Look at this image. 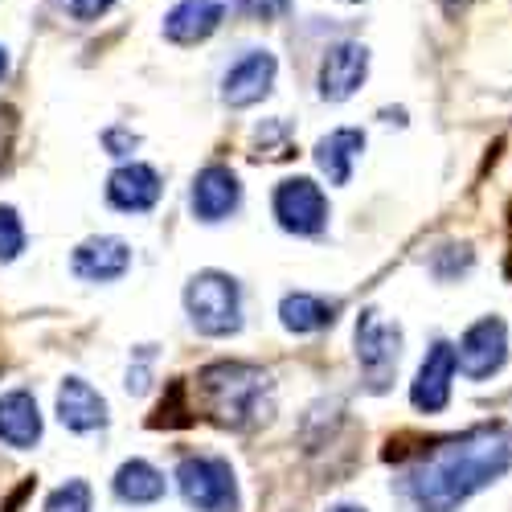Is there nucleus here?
<instances>
[{
  "instance_id": "obj_1",
  "label": "nucleus",
  "mask_w": 512,
  "mask_h": 512,
  "mask_svg": "<svg viewBox=\"0 0 512 512\" xmlns=\"http://www.w3.org/2000/svg\"><path fill=\"white\" fill-rule=\"evenodd\" d=\"M512 467V439L504 426H476L459 439L426 447L406 472V492L418 512H455Z\"/></svg>"
},
{
  "instance_id": "obj_2",
  "label": "nucleus",
  "mask_w": 512,
  "mask_h": 512,
  "mask_svg": "<svg viewBox=\"0 0 512 512\" xmlns=\"http://www.w3.org/2000/svg\"><path fill=\"white\" fill-rule=\"evenodd\" d=\"M193 414L226 431H259L275 414V381L246 361H213L193 377Z\"/></svg>"
},
{
  "instance_id": "obj_3",
  "label": "nucleus",
  "mask_w": 512,
  "mask_h": 512,
  "mask_svg": "<svg viewBox=\"0 0 512 512\" xmlns=\"http://www.w3.org/2000/svg\"><path fill=\"white\" fill-rule=\"evenodd\" d=\"M185 312L201 336H234L242 328V291L226 271H201L185 287Z\"/></svg>"
},
{
  "instance_id": "obj_4",
  "label": "nucleus",
  "mask_w": 512,
  "mask_h": 512,
  "mask_svg": "<svg viewBox=\"0 0 512 512\" xmlns=\"http://www.w3.org/2000/svg\"><path fill=\"white\" fill-rule=\"evenodd\" d=\"M177 488L197 512H238V480L222 455H189L177 467Z\"/></svg>"
},
{
  "instance_id": "obj_5",
  "label": "nucleus",
  "mask_w": 512,
  "mask_h": 512,
  "mask_svg": "<svg viewBox=\"0 0 512 512\" xmlns=\"http://www.w3.org/2000/svg\"><path fill=\"white\" fill-rule=\"evenodd\" d=\"M402 357V328L386 324L373 308L357 320V365L369 381V390H386Z\"/></svg>"
},
{
  "instance_id": "obj_6",
  "label": "nucleus",
  "mask_w": 512,
  "mask_h": 512,
  "mask_svg": "<svg viewBox=\"0 0 512 512\" xmlns=\"http://www.w3.org/2000/svg\"><path fill=\"white\" fill-rule=\"evenodd\" d=\"M275 218L287 234H320L328 226V197L312 177H287L275 189Z\"/></svg>"
},
{
  "instance_id": "obj_7",
  "label": "nucleus",
  "mask_w": 512,
  "mask_h": 512,
  "mask_svg": "<svg viewBox=\"0 0 512 512\" xmlns=\"http://www.w3.org/2000/svg\"><path fill=\"white\" fill-rule=\"evenodd\" d=\"M455 357H459V369L472 377V381L492 377L504 365V357H508V328H504V320L500 316H488V320L472 324V328L463 332Z\"/></svg>"
},
{
  "instance_id": "obj_8",
  "label": "nucleus",
  "mask_w": 512,
  "mask_h": 512,
  "mask_svg": "<svg viewBox=\"0 0 512 512\" xmlns=\"http://www.w3.org/2000/svg\"><path fill=\"white\" fill-rule=\"evenodd\" d=\"M455 369H459L455 349L447 345V340H435L431 353L422 357V365H418L414 381H410V402H414L422 414H439V410H447Z\"/></svg>"
},
{
  "instance_id": "obj_9",
  "label": "nucleus",
  "mask_w": 512,
  "mask_h": 512,
  "mask_svg": "<svg viewBox=\"0 0 512 512\" xmlns=\"http://www.w3.org/2000/svg\"><path fill=\"white\" fill-rule=\"evenodd\" d=\"M365 74H369V50L361 41H340L320 62V99H328V103L353 99Z\"/></svg>"
},
{
  "instance_id": "obj_10",
  "label": "nucleus",
  "mask_w": 512,
  "mask_h": 512,
  "mask_svg": "<svg viewBox=\"0 0 512 512\" xmlns=\"http://www.w3.org/2000/svg\"><path fill=\"white\" fill-rule=\"evenodd\" d=\"M242 201V185L238 177L230 173L226 164H209L193 177V193H189V205H193V218L213 226V222H226L230 213L238 209Z\"/></svg>"
},
{
  "instance_id": "obj_11",
  "label": "nucleus",
  "mask_w": 512,
  "mask_h": 512,
  "mask_svg": "<svg viewBox=\"0 0 512 512\" xmlns=\"http://www.w3.org/2000/svg\"><path fill=\"white\" fill-rule=\"evenodd\" d=\"M74 275L87 279V283H115L127 275V267H132V246H127L123 238L115 234H99V238H87L74 259H70Z\"/></svg>"
},
{
  "instance_id": "obj_12",
  "label": "nucleus",
  "mask_w": 512,
  "mask_h": 512,
  "mask_svg": "<svg viewBox=\"0 0 512 512\" xmlns=\"http://www.w3.org/2000/svg\"><path fill=\"white\" fill-rule=\"evenodd\" d=\"M275 54H267V50H254V54H246L238 66H230V74H226V82H222V99H226V107H254V103H263L267 95H271V87H275Z\"/></svg>"
},
{
  "instance_id": "obj_13",
  "label": "nucleus",
  "mask_w": 512,
  "mask_h": 512,
  "mask_svg": "<svg viewBox=\"0 0 512 512\" xmlns=\"http://www.w3.org/2000/svg\"><path fill=\"white\" fill-rule=\"evenodd\" d=\"M58 418H62L66 431L87 435V431L107 426V402H103V394L91 386V381L66 377L58 386Z\"/></svg>"
},
{
  "instance_id": "obj_14",
  "label": "nucleus",
  "mask_w": 512,
  "mask_h": 512,
  "mask_svg": "<svg viewBox=\"0 0 512 512\" xmlns=\"http://www.w3.org/2000/svg\"><path fill=\"white\" fill-rule=\"evenodd\" d=\"M107 201L123 213H144L160 201V173L152 164H123L107 181Z\"/></svg>"
},
{
  "instance_id": "obj_15",
  "label": "nucleus",
  "mask_w": 512,
  "mask_h": 512,
  "mask_svg": "<svg viewBox=\"0 0 512 512\" xmlns=\"http://www.w3.org/2000/svg\"><path fill=\"white\" fill-rule=\"evenodd\" d=\"M226 5L222 0H181V5L164 17V37L177 41V46H197L213 29L222 25Z\"/></svg>"
},
{
  "instance_id": "obj_16",
  "label": "nucleus",
  "mask_w": 512,
  "mask_h": 512,
  "mask_svg": "<svg viewBox=\"0 0 512 512\" xmlns=\"http://www.w3.org/2000/svg\"><path fill=\"white\" fill-rule=\"evenodd\" d=\"M37 439H41L37 398L29 390H9L5 398H0V443L29 451V447H37Z\"/></svg>"
},
{
  "instance_id": "obj_17",
  "label": "nucleus",
  "mask_w": 512,
  "mask_h": 512,
  "mask_svg": "<svg viewBox=\"0 0 512 512\" xmlns=\"http://www.w3.org/2000/svg\"><path fill=\"white\" fill-rule=\"evenodd\" d=\"M361 152H365V132H357V127H340V132H328L316 144V164L332 185H349L353 164H357Z\"/></svg>"
},
{
  "instance_id": "obj_18",
  "label": "nucleus",
  "mask_w": 512,
  "mask_h": 512,
  "mask_svg": "<svg viewBox=\"0 0 512 512\" xmlns=\"http://www.w3.org/2000/svg\"><path fill=\"white\" fill-rule=\"evenodd\" d=\"M279 320L287 332L295 336H308V332H320L336 320V304L320 300V295H308V291H291L283 295V304H279Z\"/></svg>"
},
{
  "instance_id": "obj_19",
  "label": "nucleus",
  "mask_w": 512,
  "mask_h": 512,
  "mask_svg": "<svg viewBox=\"0 0 512 512\" xmlns=\"http://www.w3.org/2000/svg\"><path fill=\"white\" fill-rule=\"evenodd\" d=\"M164 476L148 459H127L119 472H115V496L123 504H156L164 496Z\"/></svg>"
},
{
  "instance_id": "obj_20",
  "label": "nucleus",
  "mask_w": 512,
  "mask_h": 512,
  "mask_svg": "<svg viewBox=\"0 0 512 512\" xmlns=\"http://www.w3.org/2000/svg\"><path fill=\"white\" fill-rule=\"evenodd\" d=\"M46 512H91V484L87 480H66L50 492Z\"/></svg>"
},
{
  "instance_id": "obj_21",
  "label": "nucleus",
  "mask_w": 512,
  "mask_h": 512,
  "mask_svg": "<svg viewBox=\"0 0 512 512\" xmlns=\"http://www.w3.org/2000/svg\"><path fill=\"white\" fill-rule=\"evenodd\" d=\"M25 250V226L13 205H0V263H13Z\"/></svg>"
},
{
  "instance_id": "obj_22",
  "label": "nucleus",
  "mask_w": 512,
  "mask_h": 512,
  "mask_svg": "<svg viewBox=\"0 0 512 512\" xmlns=\"http://www.w3.org/2000/svg\"><path fill=\"white\" fill-rule=\"evenodd\" d=\"M238 9L250 17V21H275L291 9V0H238Z\"/></svg>"
},
{
  "instance_id": "obj_23",
  "label": "nucleus",
  "mask_w": 512,
  "mask_h": 512,
  "mask_svg": "<svg viewBox=\"0 0 512 512\" xmlns=\"http://www.w3.org/2000/svg\"><path fill=\"white\" fill-rule=\"evenodd\" d=\"M58 5L74 17V21H95V17H103L115 0H58Z\"/></svg>"
},
{
  "instance_id": "obj_24",
  "label": "nucleus",
  "mask_w": 512,
  "mask_h": 512,
  "mask_svg": "<svg viewBox=\"0 0 512 512\" xmlns=\"http://www.w3.org/2000/svg\"><path fill=\"white\" fill-rule=\"evenodd\" d=\"M13 140H17V111L13 107H0V164L9 160Z\"/></svg>"
},
{
  "instance_id": "obj_25",
  "label": "nucleus",
  "mask_w": 512,
  "mask_h": 512,
  "mask_svg": "<svg viewBox=\"0 0 512 512\" xmlns=\"http://www.w3.org/2000/svg\"><path fill=\"white\" fill-rule=\"evenodd\" d=\"M107 144H111V156H127L123 148H127V144L136 148V136H123V132H107Z\"/></svg>"
},
{
  "instance_id": "obj_26",
  "label": "nucleus",
  "mask_w": 512,
  "mask_h": 512,
  "mask_svg": "<svg viewBox=\"0 0 512 512\" xmlns=\"http://www.w3.org/2000/svg\"><path fill=\"white\" fill-rule=\"evenodd\" d=\"M467 5H472V0H443L447 13H459V9H467Z\"/></svg>"
},
{
  "instance_id": "obj_27",
  "label": "nucleus",
  "mask_w": 512,
  "mask_h": 512,
  "mask_svg": "<svg viewBox=\"0 0 512 512\" xmlns=\"http://www.w3.org/2000/svg\"><path fill=\"white\" fill-rule=\"evenodd\" d=\"M328 512H365V508H357V504H336V508H328Z\"/></svg>"
},
{
  "instance_id": "obj_28",
  "label": "nucleus",
  "mask_w": 512,
  "mask_h": 512,
  "mask_svg": "<svg viewBox=\"0 0 512 512\" xmlns=\"http://www.w3.org/2000/svg\"><path fill=\"white\" fill-rule=\"evenodd\" d=\"M5 70H9V58H5V50H0V78H5Z\"/></svg>"
},
{
  "instance_id": "obj_29",
  "label": "nucleus",
  "mask_w": 512,
  "mask_h": 512,
  "mask_svg": "<svg viewBox=\"0 0 512 512\" xmlns=\"http://www.w3.org/2000/svg\"><path fill=\"white\" fill-rule=\"evenodd\" d=\"M349 5H361V0H349Z\"/></svg>"
}]
</instances>
